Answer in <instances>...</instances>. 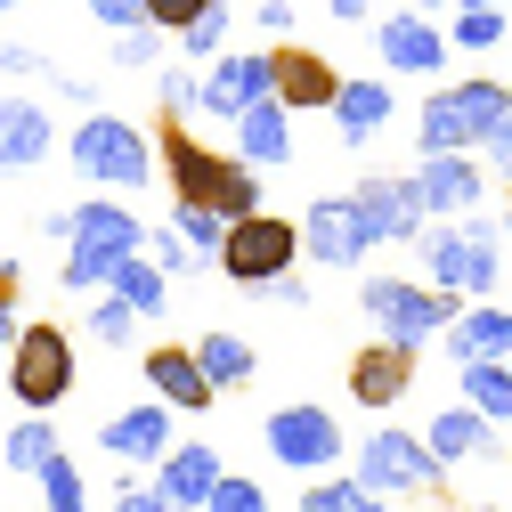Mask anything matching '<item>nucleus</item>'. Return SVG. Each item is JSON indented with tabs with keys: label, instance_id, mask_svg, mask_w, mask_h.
Instances as JSON below:
<instances>
[{
	"label": "nucleus",
	"instance_id": "obj_53",
	"mask_svg": "<svg viewBox=\"0 0 512 512\" xmlns=\"http://www.w3.org/2000/svg\"><path fill=\"white\" fill-rule=\"evenodd\" d=\"M456 512H496V504H456Z\"/></svg>",
	"mask_w": 512,
	"mask_h": 512
},
{
	"label": "nucleus",
	"instance_id": "obj_48",
	"mask_svg": "<svg viewBox=\"0 0 512 512\" xmlns=\"http://www.w3.org/2000/svg\"><path fill=\"white\" fill-rule=\"evenodd\" d=\"M57 98H66V106H82V114H98V90H90V82H74V74L57 82Z\"/></svg>",
	"mask_w": 512,
	"mask_h": 512
},
{
	"label": "nucleus",
	"instance_id": "obj_50",
	"mask_svg": "<svg viewBox=\"0 0 512 512\" xmlns=\"http://www.w3.org/2000/svg\"><path fill=\"white\" fill-rule=\"evenodd\" d=\"M17 334H25V326H17V309H9V301H0V358H9V350H17Z\"/></svg>",
	"mask_w": 512,
	"mask_h": 512
},
{
	"label": "nucleus",
	"instance_id": "obj_46",
	"mask_svg": "<svg viewBox=\"0 0 512 512\" xmlns=\"http://www.w3.org/2000/svg\"><path fill=\"white\" fill-rule=\"evenodd\" d=\"M366 9H374V0H326L334 25H382V17H366Z\"/></svg>",
	"mask_w": 512,
	"mask_h": 512
},
{
	"label": "nucleus",
	"instance_id": "obj_40",
	"mask_svg": "<svg viewBox=\"0 0 512 512\" xmlns=\"http://www.w3.org/2000/svg\"><path fill=\"white\" fill-rule=\"evenodd\" d=\"M204 9H212V0H147V25H155V33H187Z\"/></svg>",
	"mask_w": 512,
	"mask_h": 512
},
{
	"label": "nucleus",
	"instance_id": "obj_41",
	"mask_svg": "<svg viewBox=\"0 0 512 512\" xmlns=\"http://www.w3.org/2000/svg\"><path fill=\"white\" fill-rule=\"evenodd\" d=\"M90 17L114 25V33H139L147 25V0H90Z\"/></svg>",
	"mask_w": 512,
	"mask_h": 512
},
{
	"label": "nucleus",
	"instance_id": "obj_54",
	"mask_svg": "<svg viewBox=\"0 0 512 512\" xmlns=\"http://www.w3.org/2000/svg\"><path fill=\"white\" fill-rule=\"evenodd\" d=\"M9 9H17V0H0V17H9Z\"/></svg>",
	"mask_w": 512,
	"mask_h": 512
},
{
	"label": "nucleus",
	"instance_id": "obj_34",
	"mask_svg": "<svg viewBox=\"0 0 512 512\" xmlns=\"http://www.w3.org/2000/svg\"><path fill=\"white\" fill-rule=\"evenodd\" d=\"M228 25H236V9H228V0H212V9L179 33V49H187V57H228Z\"/></svg>",
	"mask_w": 512,
	"mask_h": 512
},
{
	"label": "nucleus",
	"instance_id": "obj_7",
	"mask_svg": "<svg viewBox=\"0 0 512 512\" xmlns=\"http://www.w3.org/2000/svg\"><path fill=\"white\" fill-rule=\"evenodd\" d=\"M350 480H366L374 496H423V488H439L447 480V464L431 456V439L423 431H407V423H374L366 431V447H358V472Z\"/></svg>",
	"mask_w": 512,
	"mask_h": 512
},
{
	"label": "nucleus",
	"instance_id": "obj_26",
	"mask_svg": "<svg viewBox=\"0 0 512 512\" xmlns=\"http://www.w3.org/2000/svg\"><path fill=\"white\" fill-rule=\"evenodd\" d=\"M49 456H57V423H49V415H17L9 439H0V464H9L17 480H41Z\"/></svg>",
	"mask_w": 512,
	"mask_h": 512
},
{
	"label": "nucleus",
	"instance_id": "obj_32",
	"mask_svg": "<svg viewBox=\"0 0 512 512\" xmlns=\"http://www.w3.org/2000/svg\"><path fill=\"white\" fill-rule=\"evenodd\" d=\"M171 228L196 244V261H220V244H228V212H212V204H171Z\"/></svg>",
	"mask_w": 512,
	"mask_h": 512
},
{
	"label": "nucleus",
	"instance_id": "obj_10",
	"mask_svg": "<svg viewBox=\"0 0 512 512\" xmlns=\"http://www.w3.org/2000/svg\"><path fill=\"white\" fill-rule=\"evenodd\" d=\"M277 98V49H228V57H212V74H204V114L212 122H236L252 114V106H269Z\"/></svg>",
	"mask_w": 512,
	"mask_h": 512
},
{
	"label": "nucleus",
	"instance_id": "obj_37",
	"mask_svg": "<svg viewBox=\"0 0 512 512\" xmlns=\"http://www.w3.org/2000/svg\"><path fill=\"white\" fill-rule=\"evenodd\" d=\"M504 9H456V33H447V41H456V49H504Z\"/></svg>",
	"mask_w": 512,
	"mask_h": 512
},
{
	"label": "nucleus",
	"instance_id": "obj_45",
	"mask_svg": "<svg viewBox=\"0 0 512 512\" xmlns=\"http://www.w3.org/2000/svg\"><path fill=\"white\" fill-rule=\"evenodd\" d=\"M261 301H277V309H309V285H293V277H277V285H261Z\"/></svg>",
	"mask_w": 512,
	"mask_h": 512
},
{
	"label": "nucleus",
	"instance_id": "obj_29",
	"mask_svg": "<svg viewBox=\"0 0 512 512\" xmlns=\"http://www.w3.org/2000/svg\"><path fill=\"white\" fill-rule=\"evenodd\" d=\"M106 293H114V301H131L139 317H163V309H171V277H163V269L147 261V252H139V261H122Z\"/></svg>",
	"mask_w": 512,
	"mask_h": 512
},
{
	"label": "nucleus",
	"instance_id": "obj_14",
	"mask_svg": "<svg viewBox=\"0 0 512 512\" xmlns=\"http://www.w3.org/2000/svg\"><path fill=\"white\" fill-rule=\"evenodd\" d=\"M301 252H309L317 269H358L366 252H374V236H366V220H358L350 196H317L301 212Z\"/></svg>",
	"mask_w": 512,
	"mask_h": 512
},
{
	"label": "nucleus",
	"instance_id": "obj_38",
	"mask_svg": "<svg viewBox=\"0 0 512 512\" xmlns=\"http://www.w3.org/2000/svg\"><path fill=\"white\" fill-rule=\"evenodd\" d=\"M204 512H269V488H261V480H244V472H228V480L212 488Z\"/></svg>",
	"mask_w": 512,
	"mask_h": 512
},
{
	"label": "nucleus",
	"instance_id": "obj_15",
	"mask_svg": "<svg viewBox=\"0 0 512 512\" xmlns=\"http://www.w3.org/2000/svg\"><path fill=\"white\" fill-rule=\"evenodd\" d=\"M139 374H147V399H163L171 415H212L220 407V391H212V374H204V358H196V342H163V350H147L139 358Z\"/></svg>",
	"mask_w": 512,
	"mask_h": 512
},
{
	"label": "nucleus",
	"instance_id": "obj_16",
	"mask_svg": "<svg viewBox=\"0 0 512 512\" xmlns=\"http://www.w3.org/2000/svg\"><path fill=\"white\" fill-rule=\"evenodd\" d=\"M98 447L114 464H163L171 456V407L163 399H139V407H114V415H98Z\"/></svg>",
	"mask_w": 512,
	"mask_h": 512
},
{
	"label": "nucleus",
	"instance_id": "obj_23",
	"mask_svg": "<svg viewBox=\"0 0 512 512\" xmlns=\"http://www.w3.org/2000/svg\"><path fill=\"white\" fill-rule=\"evenodd\" d=\"M423 439H431V456H439V464H496V456H504L496 423H488V415H472L464 399H456V407H439Z\"/></svg>",
	"mask_w": 512,
	"mask_h": 512
},
{
	"label": "nucleus",
	"instance_id": "obj_5",
	"mask_svg": "<svg viewBox=\"0 0 512 512\" xmlns=\"http://www.w3.org/2000/svg\"><path fill=\"white\" fill-rule=\"evenodd\" d=\"M358 309H366L374 342L431 350V342H447V326H456V317H464L472 301L439 293V285H415V277H366V285H358Z\"/></svg>",
	"mask_w": 512,
	"mask_h": 512
},
{
	"label": "nucleus",
	"instance_id": "obj_11",
	"mask_svg": "<svg viewBox=\"0 0 512 512\" xmlns=\"http://www.w3.org/2000/svg\"><path fill=\"white\" fill-rule=\"evenodd\" d=\"M155 155H163V171H171V204H212V212H220V187H228V155H220V147H204L187 122L163 114Z\"/></svg>",
	"mask_w": 512,
	"mask_h": 512
},
{
	"label": "nucleus",
	"instance_id": "obj_52",
	"mask_svg": "<svg viewBox=\"0 0 512 512\" xmlns=\"http://www.w3.org/2000/svg\"><path fill=\"white\" fill-rule=\"evenodd\" d=\"M456 9H504V0H456Z\"/></svg>",
	"mask_w": 512,
	"mask_h": 512
},
{
	"label": "nucleus",
	"instance_id": "obj_27",
	"mask_svg": "<svg viewBox=\"0 0 512 512\" xmlns=\"http://www.w3.org/2000/svg\"><path fill=\"white\" fill-rule=\"evenodd\" d=\"M196 358H204V374H212V391L228 399V391H244L252 374H261V358H252V342L244 334H204L196 342Z\"/></svg>",
	"mask_w": 512,
	"mask_h": 512
},
{
	"label": "nucleus",
	"instance_id": "obj_6",
	"mask_svg": "<svg viewBox=\"0 0 512 512\" xmlns=\"http://www.w3.org/2000/svg\"><path fill=\"white\" fill-rule=\"evenodd\" d=\"M301 261V220H277V212H252V220H228V244H220V277L244 285V293H261L277 277H293Z\"/></svg>",
	"mask_w": 512,
	"mask_h": 512
},
{
	"label": "nucleus",
	"instance_id": "obj_9",
	"mask_svg": "<svg viewBox=\"0 0 512 512\" xmlns=\"http://www.w3.org/2000/svg\"><path fill=\"white\" fill-rule=\"evenodd\" d=\"M66 391H74V334L66 326H25L17 350H9V399L25 415H49Z\"/></svg>",
	"mask_w": 512,
	"mask_h": 512
},
{
	"label": "nucleus",
	"instance_id": "obj_25",
	"mask_svg": "<svg viewBox=\"0 0 512 512\" xmlns=\"http://www.w3.org/2000/svg\"><path fill=\"white\" fill-rule=\"evenodd\" d=\"M293 106H252L244 122H236V163H252V171H277V163H293Z\"/></svg>",
	"mask_w": 512,
	"mask_h": 512
},
{
	"label": "nucleus",
	"instance_id": "obj_4",
	"mask_svg": "<svg viewBox=\"0 0 512 512\" xmlns=\"http://www.w3.org/2000/svg\"><path fill=\"white\" fill-rule=\"evenodd\" d=\"M415 252H423L431 285L456 301H496V285H504V228L496 220H439L415 236Z\"/></svg>",
	"mask_w": 512,
	"mask_h": 512
},
{
	"label": "nucleus",
	"instance_id": "obj_49",
	"mask_svg": "<svg viewBox=\"0 0 512 512\" xmlns=\"http://www.w3.org/2000/svg\"><path fill=\"white\" fill-rule=\"evenodd\" d=\"M480 155H488V163H496V171H512V122H504V131H496V139H488V147H480Z\"/></svg>",
	"mask_w": 512,
	"mask_h": 512
},
{
	"label": "nucleus",
	"instance_id": "obj_2",
	"mask_svg": "<svg viewBox=\"0 0 512 512\" xmlns=\"http://www.w3.org/2000/svg\"><path fill=\"white\" fill-rule=\"evenodd\" d=\"M147 252V220L122 204V196H90V204H74V244H66V293H106L114 285V269L122 261H139Z\"/></svg>",
	"mask_w": 512,
	"mask_h": 512
},
{
	"label": "nucleus",
	"instance_id": "obj_47",
	"mask_svg": "<svg viewBox=\"0 0 512 512\" xmlns=\"http://www.w3.org/2000/svg\"><path fill=\"white\" fill-rule=\"evenodd\" d=\"M41 236H49V244H74V204H66V212H41Z\"/></svg>",
	"mask_w": 512,
	"mask_h": 512
},
{
	"label": "nucleus",
	"instance_id": "obj_17",
	"mask_svg": "<svg viewBox=\"0 0 512 512\" xmlns=\"http://www.w3.org/2000/svg\"><path fill=\"white\" fill-rule=\"evenodd\" d=\"M415 196H423L431 220H472L480 196H488V171L472 155H423L415 163Z\"/></svg>",
	"mask_w": 512,
	"mask_h": 512
},
{
	"label": "nucleus",
	"instance_id": "obj_20",
	"mask_svg": "<svg viewBox=\"0 0 512 512\" xmlns=\"http://www.w3.org/2000/svg\"><path fill=\"white\" fill-rule=\"evenodd\" d=\"M41 155H57V122L41 98L0 90V171H33Z\"/></svg>",
	"mask_w": 512,
	"mask_h": 512
},
{
	"label": "nucleus",
	"instance_id": "obj_33",
	"mask_svg": "<svg viewBox=\"0 0 512 512\" xmlns=\"http://www.w3.org/2000/svg\"><path fill=\"white\" fill-rule=\"evenodd\" d=\"M82 326H90V342H106V350H114V342H131V334L147 326V317H139L131 301H114V293H98V301H90V317H82Z\"/></svg>",
	"mask_w": 512,
	"mask_h": 512
},
{
	"label": "nucleus",
	"instance_id": "obj_3",
	"mask_svg": "<svg viewBox=\"0 0 512 512\" xmlns=\"http://www.w3.org/2000/svg\"><path fill=\"white\" fill-rule=\"evenodd\" d=\"M66 163L98 187V196H139V187L163 171L155 139L139 131L131 114H82V122H74V139H66Z\"/></svg>",
	"mask_w": 512,
	"mask_h": 512
},
{
	"label": "nucleus",
	"instance_id": "obj_39",
	"mask_svg": "<svg viewBox=\"0 0 512 512\" xmlns=\"http://www.w3.org/2000/svg\"><path fill=\"white\" fill-rule=\"evenodd\" d=\"M163 41H171V33H155V25L114 33V66H131V74H139V66H163Z\"/></svg>",
	"mask_w": 512,
	"mask_h": 512
},
{
	"label": "nucleus",
	"instance_id": "obj_31",
	"mask_svg": "<svg viewBox=\"0 0 512 512\" xmlns=\"http://www.w3.org/2000/svg\"><path fill=\"white\" fill-rule=\"evenodd\" d=\"M41 512H90V480L74 472L66 447H57V456L41 464Z\"/></svg>",
	"mask_w": 512,
	"mask_h": 512
},
{
	"label": "nucleus",
	"instance_id": "obj_12",
	"mask_svg": "<svg viewBox=\"0 0 512 512\" xmlns=\"http://www.w3.org/2000/svg\"><path fill=\"white\" fill-rule=\"evenodd\" d=\"M350 204H358V220H366V236L374 244H415L423 236V196H415V171L399 179V171H366L358 187H350Z\"/></svg>",
	"mask_w": 512,
	"mask_h": 512
},
{
	"label": "nucleus",
	"instance_id": "obj_13",
	"mask_svg": "<svg viewBox=\"0 0 512 512\" xmlns=\"http://www.w3.org/2000/svg\"><path fill=\"white\" fill-rule=\"evenodd\" d=\"M374 49H382V74H391V82H431V74L447 66V49H456V41H447L431 17L399 9V17L374 25Z\"/></svg>",
	"mask_w": 512,
	"mask_h": 512
},
{
	"label": "nucleus",
	"instance_id": "obj_19",
	"mask_svg": "<svg viewBox=\"0 0 512 512\" xmlns=\"http://www.w3.org/2000/svg\"><path fill=\"white\" fill-rule=\"evenodd\" d=\"M391 114H399V90H391V74H350L326 122H334V139H342V147H374L382 131H391Z\"/></svg>",
	"mask_w": 512,
	"mask_h": 512
},
{
	"label": "nucleus",
	"instance_id": "obj_28",
	"mask_svg": "<svg viewBox=\"0 0 512 512\" xmlns=\"http://www.w3.org/2000/svg\"><path fill=\"white\" fill-rule=\"evenodd\" d=\"M464 374V407L488 415V423H512V358H488V366H456Z\"/></svg>",
	"mask_w": 512,
	"mask_h": 512
},
{
	"label": "nucleus",
	"instance_id": "obj_51",
	"mask_svg": "<svg viewBox=\"0 0 512 512\" xmlns=\"http://www.w3.org/2000/svg\"><path fill=\"white\" fill-rule=\"evenodd\" d=\"M415 17H456V0H407Z\"/></svg>",
	"mask_w": 512,
	"mask_h": 512
},
{
	"label": "nucleus",
	"instance_id": "obj_36",
	"mask_svg": "<svg viewBox=\"0 0 512 512\" xmlns=\"http://www.w3.org/2000/svg\"><path fill=\"white\" fill-rule=\"evenodd\" d=\"M155 98H163V114H171V122H179V114H204V74L163 66V74H155Z\"/></svg>",
	"mask_w": 512,
	"mask_h": 512
},
{
	"label": "nucleus",
	"instance_id": "obj_22",
	"mask_svg": "<svg viewBox=\"0 0 512 512\" xmlns=\"http://www.w3.org/2000/svg\"><path fill=\"white\" fill-rule=\"evenodd\" d=\"M342 66L334 57H317V49H277V106H293V114H334V98H342Z\"/></svg>",
	"mask_w": 512,
	"mask_h": 512
},
{
	"label": "nucleus",
	"instance_id": "obj_8",
	"mask_svg": "<svg viewBox=\"0 0 512 512\" xmlns=\"http://www.w3.org/2000/svg\"><path fill=\"white\" fill-rule=\"evenodd\" d=\"M261 447H269V464H277V472H334V464L350 456L342 423H334L326 407H317V399L277 407V415L261 423Z\"/></svg>",
	"mask_w": 512,
	"mask_h": 512
},
{
	"label": "nucleus",
	"instance_id": "obj_42",
	"mask_svg": "<svg viewBox=\"0 0 512 512\" xmlns=\"http://www.w3.org/2000/svg\"><path fill=\"white\" fill-rule=\"evenodd\" d=\"M114 512H171L155 496V480H114Z\"/></svg>",
	"mask_w": 512,
	"mask_h": 512
},
{
	"label": "nucleus",
	"instance_id": "obj_35",
	"mask_svg": "<svg viewBox=\"0 0 512 512\" xmlns=\"http://www.w3.org/2000/svg\"><path fill=\"white\" fill-rule=\"evenodd\" d=\"M147 261H155L163 277H187V269H204V261H196V244H187L171 220H155V228H147Z\"/></svg>",
	"mask_w": 512,
	"mask_h": 512
},
{
	"label": "nucleus",
	"instance_id": "obj_43",
	"mask_svg": "<svg viewBox=\"0 0 512 512\" xmlns=\"http://www.w3.org/2000/svg\"><path fill=\"white\" fill-rule=\"evenodd\" d=\"M0 74H9V82H33V74H41L33 41H9V49H0Z\"/></svg>",
	"mask_w": 512,
	"mask_h": 512
},
{
	"label": "nucleus",
	"instance_id": "obj_24",
	"mask_svg": "<svg viewBox=\"0 0 512 512\" xmlns=\"http://www.w3.org/2000/svg\"><path fill=\"white\" fill-rule=\"evenodd\" d=\"M447 358H456V366L512 358V309H504V301H472L456 326H447Z\"/></svg>",
	"mask_w": 512,
	"mask_h": 512
},
{
	"label": "nucleus",
	"instance_id": "obj_21",
	"mask_svg": "<svg viewBox=\"0 0 512 512\" xmlns=\"http://www.w3.org/2000/svg\"><path fill=\"white\" fill-rule=\"evenodd\" d=\"M350 399L366 407V415H391L399 399H407V382H415V350H399V342H374V350H358L350 358Z\"/></svg>",
	"mask_w": 512,
	"mask_h": 512
},
{
	"label": "nucleus",
	"instance_id": "obj_18",
	"mask_svg": "<svg viewBox=\"0 0 512 512\" xmlns=\"http://www.w3.org/2000/svg\"><path fill=\"white\" fill-rule=\"evenodd\" d=\"M220 480H228V464H220V447H212V439H179L171 456L155 464V496H163L171 512H204Z\"/></svg>",
	"mask_w": 512,
	"mask_h": 512
},
{
	"label": "nucleus",
	"instance_id": "obj_1",
	"mask_svg": "<svg viewBox=\"0 0 512 512\" xmlns=\"http://www.w3.org/2000/svg\"><path fill=\"white\" fill-rule=\"evenodd\" d=\"M504 122H512V90L488 82V74H464V82H447V90L423 98L415 147H423V155H480Z\"/></svg>",
	"mask_w": 512,
	"mask_h": 512
},
{
	"label": "nucleus",
	"instance_id": "obj_44",
	"mask_svg": "<svg viewBox=\"0 0 512 512\" xmlns=\"http://www.w3.org/2000/svg\"><path fill=\"white\" fill-rule=\"evenodd\" d=\"M252 25H261L269 41H285V33H293V0H261V9H252Z\"/></svg>",
	"mask_w": 512,
	"mask_h": 512
},
{
	"label": "nucleus",
	"instance_id": "obj_30",
	"mask_svg": "<svg viewBox=\"0 0 512 512\" xmlns=\"http://www.w3.org/2000/svg\"><path fill=\"white\" fill-rule=\"evenodd\" d=\"M301 512H391V496H374L366 480H309Z\"/></svg>",
	"mask_w": 512,
	"mask_h": 512
}]
</instances>
